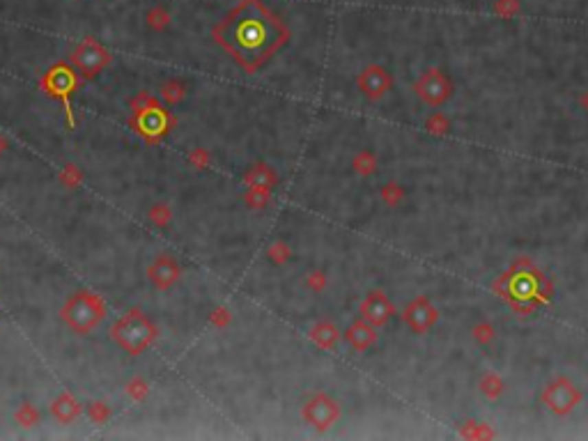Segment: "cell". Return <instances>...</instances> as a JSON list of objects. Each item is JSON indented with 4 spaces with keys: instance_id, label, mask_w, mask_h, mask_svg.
Instances as JSON below:
<instances>
[{
    "instance_id": "cell-24",
    "label": "cell",
    "mask_w": 588,
    "mask_h": 441,
    "mask_svg": "<svg viewBox=\"0 0 588 441\" xmlns=\"http://www.w3.org/2000/svg\"><path fill=\"white\" fill-rule=\"evenodd\" d=\"M379 200H382L386 207L396 210V207H400L407 200V189L398 182H386L382 189H379Z\"/></svg>"
},
{
    "instance_id": "cell-1",
    "label": "cell",
    "mask_w": 588,
    "mask_h": 441,
    "mask_svg": "<svg viewBox=\"0 0 588 441\" xmlns=\"http://www.w3.org/2000/svg\"><path fill=\"white\" fill-rule=\"evenodd\" d=\"M212 35L242 69L256 74L290 39V30L262 0H239Z\"/></svg>"
},
{
    "instance_id": "cell-39",
    "label": "cell",
    "mask_w": 588,
    "mask_h": 441,
    "mask_svg": "<svg viewBox=\"0 0 588 441\" xmlns=\"http://www.w3.org/2000/svg\"><path fill=\"white\" fill-rule=\"evenodd\" d=\"M8 150H10V140H8V136H5V133H0V157H3Z\"/></svg>"
},
{
    "instance_id": "cell-7",
    "label": "cell",
    "mask_w": 588,
    "mask_h": 441,
    "mask_svg": "<svg viewBox=\"0 0 588 441\" xmlns=\"http://www.w3.org/2000/svg\"><path fill=\"white\" fill-rule=\"evenodd\" d=\"M111 60H113L111 51L102 42H97L95 37L81 39L69 53V63L74 67V71L81 78H85V81L97 78L111 65Z\"/></svg>"
},
{
    "instance_id": "cell-26",
    "label": "cell",
    "mask_w": 588,
    "mask_h": 441,
    "mask_svg": "<svg viewBox=\"0 0 588 441\" xmlns=\"http://www.w3.org/2000/svg\"><path fill=\"white\" fill-rule=\"evenodd\" d=\"M425 131L430 136H449L453 131V122L446 113H430L425 117Z\"/></svg>"
},
{
    "instance_id": "cell-29",
    "label": "cell",
    "mask_w": 588,
    "mask_h": 441,
    "mask_svg": "<svg viewBox=\"0 0 588 441\" xmlns=\"http://www.w3.org/2000/svg\"><path fill=\"white\" fill-rule=\"evenodd\" d=\"M129 109H131L133 115H143V113H147V111L159 109V102H157L155 95L140 90V92H136V95L129 99Z\"/></svg>"
},
{
    "instance_id": "cell-13",
    "label": "cell",
    "mask_w": 588,
    "mask_h": 441,
    "mask_svg": "<svg viewBox=\"0 0 588 441\" xmlns=\"http://www.w3.org/2000/svg\"><path fill=\"white\" fill-rule=\"evenodd\" d=\"M131 126L136 129V133L140 138H145V143L155 145L170 131L172 117L161 109V106H159V109L147 111V113H143V115H133Z\"/></svg>"
},
{
    "instance_id": "cell-30",
    "label": "cell",
    "mask_w": 588,
    "mask_h": 441,
    "mask_svg": "<svg viewBox=\"0 0 588 441\" xmlns=\"http://www.w3.org/2000/svg\"><path fill=\"white\" fill-rule=\"evenodd\" d=\"M58 179H60V184L67 186V189H78V186L83 184L85 175H83V170L78 168V166L67 163V166H63V168H60Z\"/></svg>"
},
{
    "instance_id": "cell-20",
    "label": "cell",
    "mask_w": 588,
    "mask_h": 441,
    "mask_svg": "<svg viewBox=\"0 0 588 441\" xmlns=\"http://www.w3.org/2000/svg\"><path fill=\"white\" fill-rule=\"evenodd\" d=\"M460 437L471 439V441H483V439H497V430H492L490 423L476 418H466L460 423Z\"/></svg>"
},
{
    "instance_id": "cell-2",
    "label": "cell",
    "mask_w": 588,
    "mask_h": 441,
    "mask_svg": "<svg viewBox=\"0 0 588 441\" xmlns=\"http://www.w3.org/2000/svg\"><path fill=\"white\" fill-rule=\"evenodd\" d=\"M492 290L499 294L504 302L517 304H533V306H547L554 297V280L545 276L543 271L533 264L531 258H517L512 264L501 273L492 283Z\"/></svg>"
},
{
    "instance_id": "cell-15",
    "label": "cell",
    "mask_w": 588,
    "mask_h": 441,
    "mask_svg": "<svg viewBox=\"0 0 588 441\" xmlns=\"http://www.w3.org/2000/svg\"><path fill=\"white\" fill-rule=\"evenodd\" d=\"M343 338L354 352H368L377 345L379 333H377V326H372L370 322H365L363 317H359L343 331Z\"/></svg>"
},
{
    "instance_id": "cell-11",
    "label": "cell",
    "mask_w": 588,
    "mask_h": 441,
    "mask_svg": "<svg viewBox=\"0 0 588 441\" xmlns=\"http://www.w3.org/2000/svg\"><path fill=\"white\" fill-rule=\"evenodd\" d=\"M393 85H396V78H393V74L382 65H368L357 76L359 92L365 99H370V102L384 99L393 90Z\"/></svg>"
},
{
    "instance_id": "cell-28",
    "label": "cell",
    "mask_w": 588,
    "mask_h": 441,
    "mask_svg": "<svg viewBox=\"0 0 588 441\" xmlns=\"http://www.w3.org/2000/svg\"><path fill=\"white\" fill-rule=\"evenodd\" d=\"M147 220H150L155 228H168L172 220V210L166 203H155L147 210Z\"/></svg>"
},
{
    "instance_id": "cell-36",
    "label": "cell",
    "mask_w": 588,
    "mask_h": 441,
    "mask_svg": "<svg viewBox=\"0 0 588 441\" xmlns=\"http://www.w3.org/2000/svg\"><path fill=\"white\" fill-rule=\"evenodd\" d=\"M522 10L519 0H494V14L501 19H514Z\"/></svg>"
},
{
    "instance_id": "cell-9",
    "label": "cell",
    "mask_w": 588,
    "mask_h": 441,
    "mask_svg": "<svg viewBox=\"0 0 588 441\" xmlns=\"http://www.w3.org/2000/svg\"><path fill=\"white\" fill-rule=\"evenodd\" d=\"M42 90L53 99H60L65 104V113L67 120H69V126H74V117H71V92L76 90V74H74V67L58 63L53 65L49 71L42 76Z\"/></svg>"
},
{
    "instance_id": "cell-8",
    "label": "cell",
    "mask_w": 588,
    "mask_h": 441,
    "mask_svg": "<svg viewBox=\"0 0 588 441\" xmlns=\"http://www.w3.org/2000/svg\"><path fill=\"white\" fill-rule=\"evenodd\" d=\"M340 416H343L340 403L333 396H329V393H324V391L313 393V396L306 400L304 407H302V418L310 427H315L317 432L331 430V427L340 420Z\"/></svg>"
},
{
    "instance_id": "cell-18",
    "label": "cell",
    "mask_w": 588,
    "mask_h": 441,
    "mask_svg": "<svg viewBox=\"0 0 588 441\" xmlns=\"http://www.w3.org/2000/svg\"><path fill=\"white\" fill-rule=\"evenodd\" d=\"M308 338L313 345L319 347V350H336V345L340 340V329L331 322V319H319V322L310 326Z\"/></svg>"
},
{
    "instance_id": "cell-34",
    "label": "cell",
    "mask_w": 588,
    "mask_h": 441,
    "mask_svg": "<svg viewBox=\"0 0 588 441\" xmlns=\"http://www.w3.org/2000/svg\"><path fill=\"white\" fill-rule=\"evenodd\" d=\"M111 416H113V411H111V407L106 403H99V400H97V403L88 405V418L95 425H106L111 420Z\"/></svg>"
},
{
    "instance_id": "cell-32",
    "label": "cell",
    "mask_w": 588,
    "mask_h": 441,
    "mask_svg": "<svg viewBox=\"0 0 588 441\" xmlns=\"http://www.w3.org/2000/svg\"><path fill=\"white\" fill-rule=\"evenodd\" d=\"M39 411H37V407L35 405H30V403H23L21 407H19V409L14 411V420L21 427H35V425H39Z\"/></svg>"
},
{
    "instance_id": "cell-31",
    "label": "cell",
    "mask_w": 588,
    "mask_h": 441,
    "mask_svg": "<svg viewBox=\"0 0 588 441\" xmlns=\"http://www.w3.org/2000/svg\"><path fill=\"white\" fill-rule=\"evenodd\" d=\"M124 391L133 403H145L147 396H150V384H147V379L143 377H131L129 382H126Z\"/></svg>"
},
{
    "instance_id": "cell-37",
    "label": "cell",
    "mask_w": 588,
    "mask_h": 441,
    "mask_svg": "<svg viewBox=\"0 0 588 441\" xmlns=\"http://www.w3.org/2000/svg\"><path fill=\"white\" fill-rule=\"evenodd\" d=\"M232 322V313L228 306H216L212 313H210V324L216 326V329H225Z\"/></svg>"
},
{
    "instance_id": "cell-23",
    "label": "cell",
    "mask_w": 588,
    "mask_h": 441,
    "mask_svg": "<svg viewBox=\"0 0 588 441\" xmlns=\"http://www.w3.org/2000/svg\"><path fill=\"white\" fill-rule=\"evenodd\" d=\"M145 23H147V28H150V30L163 32L172 23V14H170V10L166 8V5H155V8L147 10Z\"/></svg>"
},
{
    "instance_id": "cell-38",
    "label": "cell",
    "mask_w": 588,
    "mask_h": 441,
    "mask_svg": "<svg viewBox=\"0 0 588 441\" xmlns=\"http://www.w3.org/2000/svg\"><path fill=\"white\" fill-rule=\"evenodd\" d=\"M186 161H189L196 170H205L207 166L212 163V157H210V152L203 150V147H196V150H193V152H189V157H186Z\"/></svg>"
},
{
    "instance_id": "cell-16",
    "label": "cell",
    "mask_w": 588,
    "mask_h": 441,
    "mask_svg": "<svg viewBox=\"0 0 588 441\" xmlns=\"http://www.w3.org/2000/svg\"><path fill=\"white\" fill-rule=\"evenodd\" d=\"M244 184L246 189H264V191H273L278 186V172L271 168L269 163H253L246 168L244 172Z\"/></svg>"
},
{
    "instance_id": "cell-14",
    "label": "cell",
    "mask_w": 588,
    "mask_h": 441,
    "mask_svg": "<svg viewBox=\"0 0 588 441\" xmlns=\"http://www.w3.org/2000/svg\"><path fill=\"white\" fill-rule=\"evenodd\" d=\"M359 315L372 326H386L396 315V306L384 290H370L359 306Z\"/></svg>"
},
{
    "instance_id": "cell-10",
    "label": "cell",
    "mask_w": 588,
    "mask_h": 441,
    "mask_svg": "<svg viewBox=\"0 0 588 441\" xmlns=\"http://www.w3.org/2000/svg\"><path fill=\"white\" fill-rule=\"evenodd\" d=\"M400 319H403V324L414 333V336H423V333L432 331L434 326H437V322L441 319V310L434 306L430 297L420 294V297H414L411 302L405 306Z\"/></svg>"
},
{
    "instance_id": "cell-22",
    "label": "cell",
    "mask_w": 588,
    "mask_h": 441,
    "mask_svg": "<svg viewBox=\"0 0 588 441\" xmlns=\"http://www.w3.org/2000/svg\"><path fill=\"white\" fill-rule=\"evenodd\" d=\"M186 95H189V90H186V85L179 81V78H168V81L161 83V90H159V97H161L168 106L182 104Z\"/></svg>"
},
{
    "instance_id": "cell-12",
    "label": "cell",
    "mask_w": 588,
    "mask_h": 441,
    "mask_svg": "<svg viewBox=\"0 0 588 441\" xmlns=\"http://www.w3.org/2000/svg\"><path fill=\"white\" fill-rule=\"evenodd\" d=\"M179 278H182V264L170 253H159L147 267V280H150L155 290L168 292L170 287H175Z\"/></svg>"
},
{
    "instance_id": "cell-6",
    "label": "cell",
    "mask_w": 588,
    "mask_h": 441,
    "mask_svg": "<svg viewBox=\"0 0 588 441\" xmlns=\"http://www.w3.org/2000/svg\"><path fill=\"white\" fill-rule=\"evenodd\" d=\"M540 403L550 414L558 418H565L584 403V393L570 377L558 375L552 382L545 384V389L540 391Z\"/></svg>"
},
{
    "instance_id": "cell-3",
    "label": "cell",
    "mask_w": 588,
    "mask_h": 441,
    "mask_svg": "<svg viewBox=\"0 0 588 441\" xmlns=\"http://www.w3.org/2000/svg\"><path fill=\"white\" fill-rule=\"evenodd\" d=\"M111 338L117 347H122L126 354L138 357L150 350L159 338V326L145 315L143 310L131 308L122 317H117L111 326Z\"/></svg>"
},
{
    "instance_id": "cell-35",
    "label": "cell",
    "mask_w": 588,
    "mask_h": 441,
    "mask_svg": "<svg viewBox=\"0 0 588 441\" xmlns=\"http://www.w3.org/2000/svg\"><path fill=\"white\" fill-rule=\"evenodd\" d=\"M304 283L313 294H322L326 290V285H329V278H326V273L322 269H313V271L306 273Z\"/></svg>"
},
{
    "instance_id": "cell-17",
    "label": "cell",
    "mask_w": 588,
    "mask_h": 441,
    "mask_svg": "<svg viewBox=\"0 0 588 441\" xmlns=\"http://www.w3.org/2000/svg\"><path fill=\"white\" fill-rule=\"evenodd\" d=\"M81 411H83V407L74 393H60V396L51 403V416L63 425L74 423V420L81 416Z\"/></svg>"
},
{
    "instance_id": "cell-19",
    "label": "cell",
    "mask_w": 588,
    "mask_h": 441,
    "mask_svg": "<svg viewBox=\"0 0 588 441\" xmlns=\"http://www.w3.org/2000/svg\"><path fill=\"white\" fill-rule=\"evenodd\" d=\"M506 379L499 375L497 370H485L483 375L478 377V391L480 396H483L485 400H490V403H497V400L504 398L506 393Z\"/></svg>"
},
{
    "instance_id": "cell-25",
    "label": "cell",
    "mask_w": 588,
    "mask_h": 441,
    "mask_svg": "<svg viewBox=\"0 0 588 441\" xmlns=\"http://www.w3.org/2000/svg\"><path fill=\"white\" fill-rule=\"evenodd\" d=\"M471 338L478 347H490L497 340V326L490 319H480L471 326Z\"/></svg>"
},
{
    "instance_id": "cell-21",
    "label": "cell",
    "mask_w": 588,
    "mask_h": 441,
    "mask_svg": "<svg viewBox=\"0 0 588 441\" xmlns=\"http://www.w3.org/2000/svg\"><path fill=\"white\" fill-rule=\"evenodd\" d=\"M352 170L359 177H372L379 170V159L372 150H359L352 157Z\"/></svg>"
},
{
    "instance_id": "cell-40",
    "label": "cell",
    "mask_w": 588,
    "mask_h": 441,
    "mask_svg": "<svg viewBox=\"0 0 588 441\" xmlns=\"http://www.w3.org/2000/svg\"><path fill=\"white\" fill-rule=\"evenodd\" d=\"M579 106H581V109H584V111L588 113V90L584 92V95L579 97Z\"/></svg>"
},
{
    "instance_id": "cell-33",
    "label": "cell",
    "mask_w": 588,
    "mask_h": 441,
    "mask_svg": "<svg viewBox=\"0 0 588 441\" xmlns=\"http://www.w3.org/2000/svg\"><path fill=\"white\" fill-rule=\"evenodd\" d=\"M244 203H246V207H251V210H267V207H269V203H271V191H264V189H246Z\"/></svg>"
},
{
    "instance_id": "cell-5",
    "label": "cell",
    "mask_w": 588,
    "mask_h": 441,
    "mask_svg": "<svg viewBox=\"0 0 588 441\" xmlns=\"http://www.w3.org/2000/svg\"><path fill=\"white\" fill-rule=\"evenodd\" d=\"M411 90L420 104L430 106V109H441L455 95V83H453V78L449 76L446 69H441V67H427V69L418 74Z\"/></svg>"
},
{
    "instance_id": "cell-27",
    "label": "cell",
    "mask_w": 588,
    "mask_h": 441,
    "mask_svg": "<svg viewBox=\"0 0 588 441\" xmlns=\"http://www.w3.org/2000/svg\"><path fill=\"white\" fill-rule=\"evenodd\" d=\"M264 256H267V260H269L271 264L280 267V264L290 262V258H292V249H290V244H287L285 239H276V242H271L269 246H267Z\"/></svg>"
},
{
    "instance_id": "cell-4",
    "label": "cell",
    "mask_w": 588,
    "mask_h": 441,
    "mask_svg": "<svg viewBox=\"0 0 588 441\" xmlns=\"http://www.w3.org/2000/svg\"><path fill=\"white\" fill-rule=\"evenodd\" d=\"M63 322L69 326L74 333L78 336H88L90 331H95L106 317V302L99 294L90 290H81L71 294L65 302L63 310H60Z\"/></svg>"
}]
</instances>
